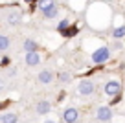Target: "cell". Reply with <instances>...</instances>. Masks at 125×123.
Here are the masks:
<instances>
[{
    "label": "cell",
    "instance_id": "cell-1",
    "mask_svg": "<svg viewBox=\"0 0 125 123\" xmlns=\"http://www.w3.org/2000/svg\"><path fill=\"white\" fill-rule=\"evenodd\" d=\"M110 57V51H109V48H98V50L92 53V61L96 62V64H101V62H105L107 59Z\"/></svg>",
    "mask_w": 125,
    "mask_h": 123
},
{
    "label": "cell",
    "instance_id": "cell-2",
    "mask_svg": "<svg viewBox=\"0 0 125 123\" xmlns=\"http://www.w3.org/2000/svg\"><path fill=\"white\" fill-rule=\"evenodd\" d=\"M105 94L110 97H116L121 94V85L118 83V81H107V85H105Z\"/></svg>",
    "mask_w": 125,
    "mask_h": 123
},
{
    "label": "cell",
    "instance_id": "cell-3",
    "mask_svg": "<svg viewBox=\"0 0 125 123\" xmlns=\"http://www.w3.org/2000/svg\"><path fill=\"white\" fill-rule=\"evenodd\" d=\"M77 92L81 94V96H92V94H94V83L88 81V79L81 81L79 86H77Z\"/></svg>",
    "mask_w": 125,
    "mask_h": 123
},
{
    "label": "cell",
    "instance_id": "cell-4",
    "mask_svg": "<svg viewBox=\"0 0 125 123\" xmlns=\"http://www.w3.org/2000/svg\"><path fill=\"white\" fill-rule=\"evenodd\" d=\"M77 118H79V112L75 110L74 107H68L66 110L62 112V121H64V123H75Z\"/></svg>",
    "mask_w": 125,
    "mask_h": 123
},
{
    "label": "cell",
    "instance_id": "cell-5",
    "mask_svg": "<svg viewBox=\"0 0 125 123\" xmlns=\"http://www.w3.org/2000/svg\"><path fill=\"white\" fill-rule=\"evenodd\" d=\"M96 118H98L99 121H110V118H112L110 107H99L98 112H96Z\"/></svg>",
    "mask_w": 125,
    "mask_h": 123
},
{
    "label": "cell",
    "instance_id": "cell-6",
    "mask_svg": "<svg viewBox=\"0 0 125 123\" xmlns=\"http://www.w3.org/2000/svg\"><path fill=\"white\" fill-rule=\"evenodd\" d=\"M37 79H39V83H42V85H48V83L53 81V72H52V70H42V72L37 75Z\"/></svg>",
    "mask_w": 125,
    "mask_h": 123
},
{
    "label": "cell",
    "instance_id": "cell-7",
    "mask_svg": "<svg viewBox=\"0 0 125 123\" xmlns=\"http://www.w3.org/2000/svg\"><path fill=\"white\" fill-rule=\"evenodd\" d=\"M39 62H41V55L37 51L35 53H26V64L28 66H37Z\"/></svg>",
    "mask_w": 125,
    "mask_h": 123
},
{
    "label": "cell",
    "instance_id": "cell-8",
    "mask_svg": "<svg viewBox=\"0 0 125 123\" xmlns=\"http://www.w3.org/2000/svg\"><path fill=\"white\" fill-rule=\"evenodd\" d=\"M37 42L35 41H31V39H28V41H24V51H26V53H35L37 51Z\"/></svg>",
    "mask_w": 125,
    "mask_h": 123
},
{
    "label": "cell",
    "instance_id": "cell-9",
    "mask_svg": "<svg viewBox=\"0 0 125 123\" xmlns=\"http://www.w3.org/2000/svg\"><path fill=\"white\" fill-rule=\"evenodd\" d=\"M52 110V105L48 101H39L37 103V114H48Z\"/></svg>",
    "mask_w": 125,
    "mask_h": 123
},
{
    "label": "cell",
    "instance_id": "cell-10",
    "mask_svg": "<svg viewBox=\"0 0 125 123\" xmlns=\"http://www.w3.org/2000/svg\"><path fill=\"white\" fill-rule=\"evenodd\" d=\"M17 121H19V118H17V114H13V112H8V114L0 116V123H17Z\"/></svg>",
    "mask_w": 125,
    "mask_h": 123
},
{
    "label": "cell",
    "instance_id": "cell-11",
    "mask_svg": "<svg viewBox=\"0 0 125 123\" xmlns=\"http://www.w3.org/2000/svg\"><path fill=\"white\" fill-rule=\"evenodd\" d=\"M52 6H55V0H39V2H37V8L42 13L46 11V9H50Z\"/></svg>",
    "mask_w": 125,
    "mask_h": 123
},
{
    "label": "cell",
    "instance_id": "cell-12",
    "mask_svg": "<svg viewBox=\"0 0 125 123\" xmlns=\"http://www.w3.org/2000/svg\"><path fill=\"white\" fill-rule=\"evenodd\" d=\"M8 24H11V26H17V24H20V13H9L8 15Z\"/></svg>",
    "mask_w": 125,
    "mask_h": 123
},
{
    "label": "cell",
    "instance_id": "cell-13",
    "mask_svg": "<svg viewBox=\"0 0 125 123\" xmlns=\"http://www.w3.org/2000/svg\"><path fill=\"white\" fill-rule=\"evenodd\" d=\"M57 13H59V8H57V6H52L50 9H46V11L42 13V15L46 17V19H55V17H57Z\"/></svg>",
    "mask_w": 125,
    "mask_h": 123
},
{
    "label": "cell",
    "instance_id": "cell-14",
    "mask_svg": "<svg viewBox=\"0 0 125 123\" xmlns=\"http://www.w3.org/2000/svg\"><path fill=\"white\" fill-rule=\"evenodd\" d=\"M112 37H114V39H123V37H125V26H121V28H114Z\"/></svg>",
    "mask_w": 125,
    "mask_h": 123
},
{
    "label": "cell",
    "instance_id": "cell-15",
    "mask_svg": "<svg viewBox=\"0 0 125 123\" xmlns=\"http://www.w3.org/2000/svg\"><path fill=\"white\" fill-rule=\"evenodd\" d=\"M70 28V20L68 19H64V20H61L59 22V26H57V30H59V33H64V31Z\"/></svg>",
    "mask_w": 125,
    "mask_h": 123
},
{
    "label": "cell",
    "instance_id": "cell-16",
    "mask_svg": "<svg viewBox=\"0 0 125 123\" xmlns=\"http://www.w3.org/2000/svg\"><path fill=\"white\" fill-rule=\"evenodd\" d=\"M9 48V39L6 35H0V51H4Z\"/></svg>",
    "mask_w": 125,
    "mask_h": 123
},
{
    "label": "cell",
    "instance_id": "cell-17",
    "mask_svg": "<svg viewBox=\"0 0 125 123\" xmlns=\"http://www.w3.org/2000/svg\"><path fill=\"white\" fill-rule=\"evenodd\" d=\"M59 81H61V83H70L72 81V75L68 72H61L59 73Z\"/></svg>",
    "mask_w": 125,
    "mask_h": 123
},
{
    "label": "cell",
    "instance_id": "cell-18",
    "mask_svg": "<svg viewBox=\"0 0 125 123\" xmlns=\"http://www.w3.org/2000/svg\"><path fill=\"white\" fill-rule=\"evenodd\" d=\"M62 35H64V37H75V35H77V26H70Z\"/></svg>",
    "mask_w": 125,
    "mask_h": 123
},
{
    "label": "cell",
    "instance_id": "cell-19",
    "mask_svg": "<svg viewBox=\"0 0 125 123\" xmlns=\"http://www.w3.org/2000/svg\"><path fill=\"white\" fill-rule=\"evenodd\" d=\"M0 64H2V66H8V64H9V57H2Z\"/></svg>",
    "mask_w": 125,
    "mask_h": 123
},
{
    "label": "cell",
    "instance_id": "cell-20",
    "mask_svg": "<svg viewBox=\"0 0 125 123\" xmlns=\"http://www.w3.org/2000/svg\"><path fill=\"white\" fill-rule=\"evenodd\" d=\"M26 2H30V4H31V6H35V4H37V2H39V0H26Z\"/></svg>",
    "mask_w": 125,
    "mask_h": 123
},
{
    "label": "cell",
    "instance_id": "cell-21",
    "mask_svg": "<svg viewBox=\"0 0 125 123\" xmlns=\"http://www.w3.org/2000/svg\"><path fill=\"white\" fill-rule=\"evenodd\" d=\"M2 88H4V81L0 79V90H2Z\"/></svg>",
    "mask_w": 125,
    "mask_h": 123
},
{
    "label": "cell",
    "instance_id": "cell-22",
    "mask_svg": "<svg viewBox=\"0 0 125 123\" xmlns=\"http://www.w3.org/2000/svg\"><path fill=\"white\" fill-rule=\"evenodd\" d=\"M44 123H55V121H52V119H48V121H44Z\"/></svg>",
    "mask_w": 125,
    "mask_h": 123
}]
</instances>
